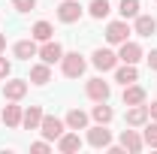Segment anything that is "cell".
<instances>
[{"label": "cell", "mask_w": 157, "mask_h": 154, "mask_svg": "<svg viewBox=\"0 0 157 154\" xmlns=\"http://www.w3.org/2000/svg\"><path fill=\"white\" fill-rule=\"evenodd\" d=\"M91 64H94V70H100V73H112L118 64V52H112V48H94V55H91Z\"/></svg>", "instance_id": "obj_7"}, {"label": "cell", "mask_w": 157, "mask_h": 154, "mask_svg": "<svg viewBox=\"0 0 157 154\" xmlns=\"http://www.w3.org/2000/svg\"><path fill=\"white\" fill-rule=\"evenodd\" d=\"M3 52H6V37L0 33V55H3Z\"/></svg>", "instance_id": "obj_32"}, {"label": "cell", "mask_w": 157, "mask_h": 154, "mask_svg": "<svg viewBox=\"0 0 157 154\" xmlns=\"http://www.w3.org/2000/svg\"><path fill=\"white\" fill-rule=\"evenodd\" d=\"M145 60H148V70H151V73H157V48H151V52L145 55Z\"/></svg>", "instance_id": "obj_30"}, {"label": "cell", "mask_w": 157, "mask_h": 154, "mask_svg": "<svg viewBox=\"0 0 157 154\" xmlns=\"http://www.w3.org/2000/svg\"><path fill=\"white\" fill-rule=\"evenodd\" d=\"M133 33H136V37H154L157 33V18L139 12L136 18H133Z\"/></svg>", "instance_id": "obj_16"}, {"label": "cell", "mask_w": 157, "mask_h": 154, "mask_svg": "<svg viewBox=\"0 0 157 154\" xmlns=\"http://www.w3.org/2000/svg\"><path fill=\"white\" fill-rule=\"evenodd\" d=\"M109 12H112V3H109V0H91V3H88V15L94 21L109 18Z\"/></svg>", "instance_id": "obj_23"}, {"label": "cell", "mask_w": 157, "mask_h": 154, "mask_svg": "<svg viewBox=\"0 0 157 154\" xmlns=\"http://www.w3.org/2000/svg\"><path fill=\"white\" fill-rule=\"evenodd\" d=\"M85 70H88L85 55H78V52H63V58H60V73H63L67 79L85 76Z\"/></svg>", "instance_id": "obj_1"}, {"label": "cell", "mask_w": 157, "mask_h": 154, "mask_svg": "<svg viewBox=\"0 0 157 154\" xmlns=\"http://www.w3.org/2000/svg\"><path fill=\"white\" fill-rule=\"evenodd\" d=\"M130 33H133V27L127 24V18H118V21H109L106 24V42L109 45H121V42H127L130 39Z\"/></svg>", "instance_id": "obj_3"}, {"label": "cell", "mask_w": 157, "mask_h": 154, "mask_svg": "<svg viewBox=\"0 0 157 154\" xmlns=\"http://www.w3.org/2000/svg\"><path fill=\"white\" fill-rule=\"evenodd\" d=\"M55 145H58V151H60V154H76V151H82L85 139L78 136V130H70V127H67V133L60 136Z\"/></svg>", "instance_id": "obj_9"}, {"label": "cell", "mask_w": 157, "mask_h": 154, "mask_svg": "<svg viewBox=\"0 0 157 154\" xmlns=\"http://www.w3.org/2000/svg\"><path fill=\"white\" fill-rule=\"evenodd\" d=\"M12 55L18 60H30V58H36L39 55V45H36V39L30 37V39H18L15 45H12Z\"/></svg>", "instance_id": "obj_17"}, {"label": "cell", "mask_w": 157, "mask_h": 154, "mask_svg": "<svg viewBox=\"0 0 157 154\" xmlns=\"http://www.w3.org/2000/svg\"><path fill=\"white\" fill-rule=\"evenodd\" d=\"M27 82L30 85H36V88H42V85H48L52 82V64H33L30 67V76H27Z\"/></svg>", "instance_id": "obj_18"}, {"label": "cell", "mask_w": 157, "mask_h": 154, "mask_svg": "<svg viewBox=\"0 0 157 154\" xmlns=\"http://www.w3.org/2000/svg\"><path fill=\"white\" fill-rule=\"evenodd\" d=\"M91 118H94V124H112L115 109L109 106V100H103V103H97V106L91 109Z\"/></svg>", "instance_id": "obj_22"}, {"label": "cell", "mask_w": 157, "mask_h": 154, "mask_svg": "<svg viewBox=\"0 0 157 154\" xmlns=\"http://www.w3.org/2000/svg\"><path fill=\"white\" fill-rule=\"evenodd\" d=\"M148 115H151V121H157V100H151V106H148Z\"/></svg>", "instance_id": "obj_31"}, {"label": "cell", "mask_w": 157, "mask_h": 154, "mask_svg": "<svg viewBox=\"0 0 157 154\" xmlns=\"http://www.w3.org/2000/svg\"><path fill=\"white\" fill-rule=\"evenodd\" d=\"M142 139H145V148H157V121H148L145 124Z\"/></svg>", "instance_id": "obj_26"}, {"label": "cell", "mask_w": 157, "mask_h": 154, "mask_svg": "<svg viewBox=\"0 0 157 154\" xmlns=\"http://www.w3.org/2000/svg\"><path fill=\"white\" fill-rule=\"evenodd\" d=\"M85 94H88V100H94V103H103V100L112 97V85L103 76H94V79L85 82Z\"/></svg>", "instance_id": "obj_6"}, {"label": "cell", "mask_w": 157, "mask_h": 154, "mask_svg": "<svg viewBox=\"0 0 157 154\" xmlns=\"http://www.w3.org/2000/svg\"><path fill=\"white\" fill-rule=\"evenodd\" d=\"M63 121H67V127H70V130H88L91 115H88V112H82V109H70Z\"/></svg>", "instance_id": "obj_21"}, {"label": "cell", "mask_w": 157, "mask_h": 154, "mask_svg": "<svg viewBox=\"0 0 157 154\" xmlns=\"http://www.w3.org/2000/svg\"><path fill=\"white\" fill-rule=\"evenodd\" d=\"M39 133H42V139H48V142H58L60 136L67 133V121H63V118H58V115H42Z\"/></svg>", "instance_id": "obj_4"}, {"label": "cell", "mask_w": 157, "mask_h": 154, "mask_svg": "<svg viewBox=\"0 0 157 154\" xmlns=\"http://www.w3.org/2000/svg\"><path fill=\"white\" fill-rule=\"evenodd\" d=\"M121 103H124V106H139V103H148V91H145L139 82H133V85H124Z\"/></svg>", "instance_id": "obj_13"}, {"label": "cell", "mask_w": 157, "mask_h": 154, "mask_svg": "<svg viewBox=\"0 0 157 154\" xmlns=\"http://www.w3.org/2000/svg\"><path fill=\"white\" fill-rule=\"evenodd\" d=\"M30 37L36 39V42H45V39H55V27H52V21H36V24L30 27Z\"/></svg>", "instance_id": "obj_24"}, {"label": "cell", "mask_w": 157, "mask_h": 154, "mask_svg": "<svg viewBox=\"0 0 157 154\" xmlns=\"http://www.w3.org/2000/svg\"><path fill=\"white\" fill-rule=\"evenodd\" d=\"M21 115H24V109L18 106V100H6V106H3V112H0V121L15 130V127H21Z\"/></svg>", "instance_id": "obj_12"}, {"label": "cell", "mask_w": 157, "mask_h": 154, "mask_svg": "<svg viewBox=\"0 0 157 154\" xmlns=\"http://www.w3.org/2000/svg\"><path fill=\"white\" fill-rule=\"evenodd\" d=\"M42 106H27L24 109V115H21V130H39V124H42Z\"/></svg>", "instance_id": "obj_19"}, {"label": "cell", "mask_w": 157, "mask_h": 154, "mask_svg": "<svg viewBox=\"0 0 157 154\" xmlns=\"http://www.w3.org/2000/svg\"><path fill=\"white\" fill-rule=\"evenodd\" d=\"M112 73H115V82H118V85H133V82H139L136 64H118Z\"/></svg>", "instance_id": "obj_20"}, {"label": "cell", "mask_w": 157, "mask_h": 154, "mask_svg": "<svg viewBox=\"0 0 157 154\" xmlns=\"http://www.w3.org/2000/svg\"><path fill=\"white\" fill-rule=\"evenodd\" d=\"M139 9H142V3H139V0H121V3H118V12H121V18H136L139 15Z\"/></svg>", "instance_id": "obj_25"}, {"label": "cell", "mask_w": 157, "mask_h": 154, "mask_svg": "<svg viewBox=\"0 0 157 154\" xmlns=\"http://www.w3.org/2000/svg\"><path fill=\"white\" fill-rule=\"evenodd\" d=\"M85 142L91 145V148H100V151H106L109 145H112V130H109V124H88V130H85Z\"/></svg>", "instance_id": "obj_2"}, {"label": "cell", "mask_w": 157, "mask_h": 154, "mask_svg": "<svg viewBox=\"0 0 157 154\" xmlns=\"http://www.w3.org/2000/svg\"><path fill=\"white\" fill-rule=\"evenodd\" d=\"M9 73H12V64L0 55V82H3V79H9Z\"/></svg>", "instance_id": "obj_29"}, {"label": "cell", "mask_w": 157, "mask_h": 154, "mask_svg": "<svg viewBox=\"0 0 157 154\" xmlns=\"http://www.w3.org/2000/svg\"><path fill=\"white\" fill-rule=\"evenodd\" d=\"M148 121H151V115H148V103L127 106V112H124V124H127V127H145Z\"/></svg>", "instance_id": "obj_8"}, {"label": "cell", "mask_w": 157, "mask_h": 154, "mask_svg": "<svg viewBox=\"0 0 157 154\" xmlns=\"http://www.w3.org/2000/svg\"><path fill=\"white\" fill-rule=\"evenodd\" d=\"M30 151H33V154H48V151H52V142H48V139H39V142L30 145Z\"/></svg>", "instance_id": "obj_28"}, {"label": "cell", "mask_w": 157, "mask_h": 154, "mask_svg": "<svg viewBox=\"0 0 157 154\" xmlns=\"http://www.w3.org/2000/svg\"><path fill=\"white\" fill-rule=\"evenodd\" d=\"M142 58H145V52H142V45L133 42V39H127V42L118 45V60L121 64H139Z\"/></svg>", "instance_id": "obj_10"}, {"label": "cell", "mask_w": 157, "mask_h": 154, "mask_svg": "<svg viewBox=\"0 0 157 154\" xmlns=\"http://www.w3.org/2000/svg\"><path fill=\"white\" fill-rule=\"evenodd\" d=\"M12 9L21 12V15H24V12H33V9H36V0H12Z\"/></svg>", "instance_id": "obj_27"}, {"label": "cell", "mask_w": 157, "mask_h": 154, "mask_svg": "<svg viewBox=\"0 0 157 154\" xmlns=\"http://www.w3.org/2000/svg\"><path fill=\"white\" fill-rule=\"evenodd\" d=\"M55 15H58L60 24H76V21L85 15V6H82L78 0H60L58 9H55Z\"/></svg>", "instance_id": "obj_5"}, {"label": "cell", "mask_w": 157, "mask_h": 154, "mask_svg": "<svg viewBox=\"0 0 157 154\" xmlns=\"http://www.w3.org/2000/svg\"><path fill=\"white\" fill-rule=\"evenodd\" d=\"M124 148L130 154H139L142 148H145V139H142V133H139V127H130V130H121V139H118Z\"/></svg>", "instance_id": "obj_14"}, {"label": "cell", "mask_w": 157, "mask_h": 154, "mask_svg": "<svg viewBox=\"0 0 157 154\" xmlns=\"http://www.w3.org/2000/svg\"><path fill=\"white\" fill-rule=\"evenodd\" d=\"M27 79H9V82H3V100H24L27 94Z\"/></svg>", "instance_id": "obj_15"}, {"label": "cell", "mask_w": 157, "mask_h": 154, "mask_svg": "<svg viewBox=\"0 0 157 154\" xmlns=\"http://www.w3.org/2000/svg\"><path fill=\"white\" fill-rule=\"evenodd\" d=\"M36 58H42L45 64H60V58H63V45H60L58 39H45V42H39V55Z\"/></svg>", "instance_id": "obj_11"}]
</instances>
